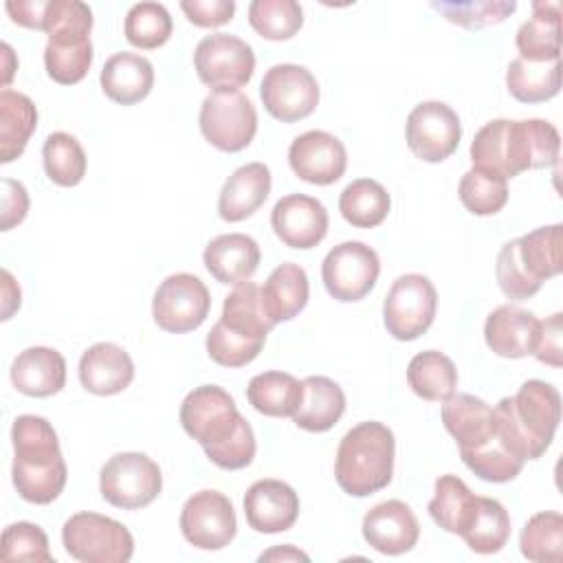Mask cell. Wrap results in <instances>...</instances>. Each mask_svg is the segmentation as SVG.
Returning a JSON list of instances; mask_svg holds the SVG:
<instances>
[{"label":"cell","instance_id":"obj_1","mask_svg":"<svg viewBox=\"0 0 563 563\" xmlns=\"http://www.w3.org/2000/svg\"><path fill=\"white\" fill-rule=\"evenodd\" d=\"M180 424L224 471H240L255 457L257 444L251 424L238 411L231 394L218 385H200L185 396Z\"/></svg>","mask_w":563,"mask_h":563},{"label":"cell","instance_id":"obj_2","mask_svg":"<svg viewBox=\"0 0 563 563\" xmlns=\"http://www.w3.org/2000/svg\"><path fill=\"white\" fill-rule=\"evenodd\" d=\"M559 132L543 119L488 121L471 143L473 167L515 178L528 169L550 167L559 158Z\"/></svg>","mask_w":563,"mask_h":563},{"label":"cell","instance_id":"obj_3","mask_svg":"<svg viewBox=\"0 0 563 563\" xmlns=\"http://www.w3.org/2000/svg\"><path fill=\"white\" fill-rule=\"evenodd\" d=\"M495 431L523 464L539 460L554 440L561 422V394L545 380H526L515 396L493 407Z\"/></svg>","mask_w":563,"mask_h":563},{"label":"cell","instance_id":"obj_4","mask_svg":"<svg viewBox=\"0 0 563 563\" xmlns=\"http://www.w3.org/2000/svg\"><path fill=\"white\" fill-rule=\"evenodd\" d=\"M13 468L11 479L18 495L29 504H51L66 486L68 468L53 424L33 413L18 416L11 427Z\"/></svg>","mask_w":563,"mask_h":563},{"label":"cell","instance_id":"obj_5","mask_svg":"<svg viewBox=\"0 0 563 563\" xmlns=\"http://www.w3.org/2000/svg\"><path fill=\"white\" fill-rule=\"evenodd\" d=\"M396 438L383 422L367 420L352 427L339 442L334 477L343 493L367 497L383 490L394 475Z\"/></svg>","mask_w":563,"mask_h":563},{"label":"cell","instance_id":"obj_6","mask_svg":"<svg viewBox=\"0 0 563 563\" xmlns=\"http://www.w3.org/2000/svg\"><path fill=\"white\" fill-rule=\"evenodd\" d=\"M64 550L81 563H128L134 554L130 530L97 512H77L62 528Z\"/></svg>","mask_w":563,"mask_h":563},{"label":"cell","instance_id":"obj_7","mask_svg":"<svg viewBox=\"0 0 563 563\" xmlns=\"http://www.w3.org/2000/svg\"><path fill=\"white\" fill-rule=\"evenodd\" d=\"M200 132L220 152H240L257 132V112L240 88H216L200 106Z\"/></svg>","mask_w":563,"mask_h":563},{"label":"cell","instance_id":"obj_8","mask_svg":"<svg viewBox=\"0 0 563 563\" xmlns=\"http://www.w3.org/2000/svg\"><path fill=\"white\" fill-rule=\"evenodd\" d=\"M163 488L158 464L145 453L123 451L112 455L99 473L101 497L123 510H136L152 504Z\"/></svg>","mask_w":563,"mask_h":563},{"label":"cell","instance_id":"obj_9","mask_svg":"<svg viewBox=\"0 0 563 563\" xmlns=\"http://www.w3.org/2000/svg\"><path fill=\"white\" fill-rule=\"evenodd\" d=\"M438 310V292L429 277L407 273L394 279L383 303V323L398 341H413L424 334Z\"/></svg>","mask_w":563,"mask_h":563},{"label":"cell","instance_id":"obj_10","mask_svg":"<svg viewBox=\"0 0 563 563\" xmlns=\"http://www.w3.org/2000/svg\"><path fill=\"white\" fill-rule=\"evenodd\" d=\"M211 295L205 282L191 273L165 277L152 299V317L156 325L172 334L200 328L209 314Z\"/></svg>","mask_w":563,"mask_h":563},{"label":"cell","instance_id":"obj_11","mask_svg":"<svg viewBox=\"0 0 563 563\" xmlns=\"http://www.w3.org/2000/svg\"><path fill=\"white\" fill-rule=\"evenodd\" d=\"M380 260L372 246L358 240L336 244L321 264V279L336 301H358L374 288Z\"/></svg>","mask_w":563,"mask_h":563},{"label":"cell","instance_id":"obj_12","mask_svg":"<svg viewBox=\"0 0 563 563\" xmlns=\"http://www.w3.org/2000/svg\"><path fill=\"white\" fill-rule=\"evenodd\" d=\"M260 97L266 112L284 123L310 117L319 103V84L314 75L299 64H275L260 84Z\"/></svg>","mask_w":563,"mask_h":563},{"label":"cell","instance_id":"obj_13","mask_svg":"<svg viewBox=\"0 0 563 563\" xmlns=\"http://www.w3.org/2000/svg\"><path fill=\"white\" fill-rule=\"evenodd\" d=\"M198 79L216 88H240L249 84L255 70V53L238 35L211 33L202 37L194 51Z\"/></svg>","mask_w":563,"mask_h":563},{"label":"cell","instance_id":"obj_14","mask_svg":"<svg viewBox=\"0 0 563 563\" xmlns=\"http://www.w3.org/2000/svg\"><path fill=\"white\" fill-rule=\"evenodd\" d=\"M407 145L424 163L449 158L462 139L457 112L442 101H422L407 117Z\"/></svg>","mask_w":563,"mask_h":563},{"label":"cell","instance_id":"obj_15","mask_svg":"<svg viewBox=\"0 0 563 563\" xmlns=\"http://www.w3.org/2000/svg\"><path fill=\"white\" fill-rule=\"evenodd\" d=\"M180 532L183 537L200 550H222L227 548L235 532V510L227 495L220 490L194 493L180 510Z\"/></svg>","mask_w":563,"mask_h":563},{"label":"cell","instance_id":"obj_16","mask_svg":"<svg viewBox=\"0 0 563 563\" xmlns=\"http://www.w3.org/2000/svg\"><path fill=\"white\" fill-rule=\"evenodd\" d=\"M288 163L297 178L310 185H332L345 174L347 152L334 134L308 130L290 143Z\"/></svg>","mask_w":563,"mask_h":563},{"label":"cell","instance_id":"obj_17","mask_svg":"<svg viewBox=\"0 0 563 563\" xmlns=\"http://www.w3.org/2000/svg\"><path fill=\"white\" fill-rule=\"evenodd\" d=\"M275 235L290 249H314L328 233V211L321 200L306 194L279 198L271 211Z\"/></svg>","mask_w":563,"mask_h":563},{"label":"cell","instance_id":"obj_18","mask_svg":"<svg viewBox=\"0 0 563 563\" xmlns=\"http://www.w3.org/2000/svg\"><path fill=\"white\" fill-rule=\"evenodd\" d=\"M244 517L255 532H286L299 517V495L282 479H257L244 495Z\"/></svg>","mask_w":563,"mask_h":563},{"label":"cell","instance_id":"obj_19","mask_svg":"<svg viewBox=\"0 0 563 563\" xmlns=\"http://www.w3.org/2000/svg\"><path fill=\"white\" fill-rule=\"evenodd\" d=\"M361 532L376 552L398 556L418 543L420 526L405 501L387 499L365 512Z\"/></svg>","mask_w":563,"mask_h":563},{"label":"cell","instance_id":"obj_20","mask_svg":"<svg viewBox=\"0 0 563 563\" xmlns=\"http://www.w3.org/2000/svg\"><path fill=\"white\" fill-rule=\"evenodd\" d=\"M539 330L541 321L530 310L504 303L486 317L484 339L497 356L523 358L528 354H534Z\"/></svg>","mask_w":563,"mask_h":563},{"label":"cell","instance_id":"obj_21","mask_svg":"<svg viewBox=\"0 0 563 563\" xmlns=\"http://www.w3.org/2000/svg\"><path fill=\"white\" fill-rule=\"evenodd\" d=\"M79 383L95 396H114L130 387L134 363L117 343H95L79 358Z\"/></svg>","mask_w":563,"mask_h":563},{"label":"cell","instance_id":"obj_22","mask_svg":"<svg viewBox=\"0 0 563 563\" xmlns=\"http://www.w3.org/2000/svg\"><path fill=\"white\" fill-rule=\"evenodd\" d=\"M13 387L31 398H46L66 385V358L44 345H33L20 352L11 363Z\"/></svg>","mask_w":563,"mask_h":563},{"label":"cell","instance_id":"obj_23","mask_svg":"<svg viewBox=\"0 0 563 563\" xmlns=\"http://www.w3.org/2000/svg\"><path fill=\"white\" fill-rule=\"evenodd\" d=\"M202 262L216 282L238 286L255 275L260 266V246L251 235L224 233L205 246Z\"/></svg>","mask_w":563,"mask_h":563},{"label":"cell","instance_id":"obj_24","mask_svg":"<svg viewBox=\"0 0 563 563\" xmlns=\"http://www.w3.org/2000/svg\"><path fill=\"white\" fill-rule=\"evenodd\" d=\"M271 194V169L264 163L238 167L222 185L218 196V216L224 222H240L253 216Z\"/></svg>","mask_w":563,"mask_h":563},{"label":"cell","instance_id":"obj_25","mask_svg":"<svg viewBox=\"0 0 563 563\" xmlns=\"http://www.w3.org/2000/svg\"><path fill=\"white\" fill-rule=\"evenodd\" d=\"M99 81L108 99L121 106H134L152 92L154 66L139 53H114L106 59Z\"/></svg>","mask_w":563,"mask_h":563},{"label":"cell","instance_id":"obj_26","mask_svg":"<svg viewBox=\"0 0 563 563\" xmlns=\"http://www.w3.org/2000/svg\"><path fill=\"white\" fill-rule=\"evenodd\" d=\"M345 411V394L328 376H308L301 380V400L290 416L292 422L310 433L330 431Z\"/></svg>","mask_w":563,"mask_h":563},{"label":"cell","instance_id":"obj_27","mask_svg":"<svg viewBox=\"0 0 563 563\" xmlns=\"http://www.w3.org/2000/svg\"><path fill=\"white\" fill-rule=\"evenodd\" d=\"M308 295H310L308 275L295 262L279 264L260 288L264 312L275 325L282 321L295 319L306 308Z\"/></svg>","mask_w":563,"mask_h":563},{"label":"cell","instance_id":"obj_28","mask_svg":"<svg viewBox=\"0 0 563 563\" xmlns=\"http://www.w3.org/2000/svg\"><path fill=\"white\" fill-rule=\"evenodd\" d=\"M442 422L460 451L484 444L495 431L493 407L473 394L449 396L442 405Z\"/></svg>","mask_w":563,"mask_h":563},{"label":"cell","instance_id":"obj_29","mask_svg":"<svg viewBox=\"0 0 563 563\" xmlns=\"http://www.w3.org/2000/svg\"><path fill=\"white\" fill-rule=\"evenodd\" d=\"M561 4L532 2V18L526 20L515 37L521 59L552 62L561 59Z\"/></svg>","mask_w":563,"mask_h":563},{"label":"cell","instance_id":"obj_30","mask_svg":"<svg viewBox=\"0 0 563 563\" xmlns=\"http://www.w3.org/2000/svg\"><path fill=\"white\" fill-rule=\"evenodd\" d=\"M35 128V103L26 95L4 88L0 92V163H11L22 156Z\"/></svg>","mask_w":563,"mask_h":563},{"label":"cell","instance_id":"obj_31","mask_svg":"<svg viewBox=\"0 0 563 563\" xmlns=\"http://www.w3.org/2000/svg\"><path fill=\"white\" fill-rule=\"evenodd\" d=\"M460 537L477 554L499 552L510 537L508 510L497 499L477 495Z\"/></svg>","mask_w":563,"mask_h":563},{"label":"cell","instance_id":"obj_32","mask_svg":"<svg viewBox=\"0 0 563 563\" xmlns=\"http://www.w3.org/2000/svg\"><path fill=\"white\" fill-rule=\"evenodd\" d=\"M561 224L539 227L517 238V255L530 279L543 284L563 271V235Z\"/></svg>","mask_w":563,"mask_h":563},{"label":"cell","instance_id":"obj_33","mask_svg":"<svg viewBox=\"0 0 563 563\" xmlns=\"http://www.w3.org/2000/svg\"><path fill=\"white\" fill-rule=\"evenodd\" d=\"M407 383L411 391L422 400L444 402L449 396L455 394L457 369L446 354L438 350H427L409 361Z\"/></svg>","mask_w":563,"mask_h":563},{"label":"cell","instance_id":"obj_34","mask_svg":"<svg viewBox=\"0 0 563 563\" xmlns=\"http://www.w3.org/2000/svg\"><path fill=\"white\" fill-rule=\"evenodd\" d=\"M508 92L521 103H541L559 95L561 88V59L528 62L512 59L506 70Z\"/></svg>","mask_w":563,"mask_h":563},{"label":"cell","instance_id":"obj_35","mask_svg":"<svg viewBox=\"0 0 563 563\" xmlns=\"http://www.w3.org/2000/svg\"><path fill=\"white\" fill-rule=\"evenodd\" d=\"M220 321L229 330L260 341H266V334L275 325L264 312L260 286L255 282H242L224 297Z\"/></svg>","mask_w":563,"mask_h":563},{"label":"cell","instance_id":"obj_36","mask_svg":"<svg viewBox=\"0 0 563 563\" xmlns=\"http://www.w3.org/2000/svg\"><path fill=\"white\" fill-rule=\"evenodd\" d=\"M92 64L90 35H55L48 37L44 48L46 75L62 84L73 86L81 81Z\"/></svg>","mask_w":563,"mask_h":563},{"label":"cell","instance_id":"obj_37","mask_svg":"<svg viewBox=\"0 0 563 563\" xmlns=\"http://www.w3.org/2000/svg\"><path fill=\"white\" fill-rule=\"evenodd\" d=\"M391 207L387 189L372 178L352 180L339 196V211L356 229L378 227Z\"/></svg>","mask_w":563,"mask_h":563},{"label":"cell","instance_id":"obj_38","mask_svg":"<svg viewBox=\"0 0 563 563\" xmlns=\"http://www.w3.org/2000/svg\"><path fill=\"white\" fill-rule=\"evenodd\" d=\"M246 398L255 411L271 418L292 416L301 400V380L286 372H262L251 378Z\"/></svg>","mask_w":563,"mask_h":563},{"label":"cell","instance_id":"obj_39","mask_svg":"<svg viewBox=\"0 0 563 563\" xmlns=\"http://www.w3.org/2000/svg\"><path fill=\"white\" fill-rule=\"evenodd\" d=\"M475 497L471 488L457 475H442L435 479V493L427 506L435 526L451 534H460L473 506Z\"/></svg>","mask_w":563,"mask_h":563},{"label":"cell","instance_id":"obj_40","mask_svg":"<svg viewBox=\"0 0 563 563\" xmlns=\"http://www.w3.org/2000/svg\"><path fill=\"white\" fill-rule=\"evenodd\" d=\"M44 172L59 187H75L86 176V152L68 132H53L42 147Z\"/></svg>","mask_w":563,"mask_h":563},{"label":"cell","instance_id":"obj_41","mask_svg":"<svg viewBox=\"0 0 563 563\" xmlns=\"http://www.w3.org/2000/svg\"><path fill=\"white\" fill-rule=\"evenodd\" d=\"M519 550L534 563H561L563 559V515L545 510L532 515L521 534Z\"/></svg>","mask_w":563,"mask_h":563},{"label":"cell","instance_id":"obj_42","mask_svg":"<svg viewBox=\"0 0 563 563\" xmlns=\"http://www.w3.org/2000/svg\"><path fill=\"white\" fill-rule=\"evenodd\" d=\"M253 31L271 42L290 40L303 24V11L297 0H253L249 4Z\"/></svg>","mask_w":563,"mask_h":563},{"label":"cell","instance_id":"obj_43","mask_svg":"<svg viewBox=\"0 0 563 563\" xmlns=\"http://www.w3.org/2000/svg\"><path fill=\"white\" fill-rule=\"evenodd\" d=\"M172 15L161 2H136L123 20L125 40L143 51L158 48L172 37Z\"/></svg>","mask_w":563,"mask_h":563},{"label":"cell","instance_id":"obj_44","mask_svg":"<svg viewBox=\"0 0 563 563\" xmlns=\"http://www.w3.org/2000/svg\"><path fill=\"white\" fill-rule=\"evenodd\" d=\"M460 455H462V462L477 477H482L486 482H495V484L515 479L523 468V462L508 451V446L499 440L497 431H493V435L484 444H479L475 449L460 451Z\"/></svg>","mask_w":563,"mask_h":563},{"label":"cell","instance_id":"obj_45","mask_svg":"<svg viewBox=\"0 0 563 563\" xmlns=\"http://www.w3.org/2000/svg\"><path fill=\"white\" fill-rule=\"evenodd\" d=\"M457 194L464 209L473 216H493L508 202L506 178L479 167H471L462 176Z\"/></svg>","mask_w":563,"mask_h":563},{"label":"cell","instance_id":"obj_46","mask_svg":"<svg viewBox=\"0 0 563 563\" xmlns=\"http://www.w3.org/2000/svg\"><path fill=\"white\" fill-rule=\"evenodd\" d=\"M449 22L464 29H484L504 22L515 9L512 0H473V2H431Z\"/></svg>","mask_w":563,"mask_h":563},{"label":"cell","instance_id":"obj_47","mask_svg":"<svg viewBox=\"0 0 563 563\" xmlns=\"http://www.w3.org/2000/svg\"><path fill=\"white\" fill-rule=\"evenodd\" d=\"M207 354L213 363L222 367H242L257 358V354L264 347V341L242 336L233 330H229L222 321H218L211 332L207 334Z\"/></svg>","mask_w":563,"mask_h":563},{"label":"cell","instance_id":"obj_48","mask_svg":"<svg viewBox=\"0 0 563 563\" xmlns=\"http://www.w3.org/2000/svg\"><path fill=\"white\" fill-rule=\"evenodd\" d=\"M2 561H26V563H51L46 532L31 521H18L2 532Z\"/></svg>","mask_w":563,"mask_h":563},{"label":"cell","instance_id":"obj_49","mask_svg":"<svg viewBox=\"0 0 563 563\" xmlns=\"http://www.w3.org/2000/svg\"><path fill=\"white\" fill-rule=\"evenodd\" d=\"M495 275H497V284H499L501 292L515 301H523V299L537 295L541 288V284L530 279V275L521 266L515 240H510L501 246V251L497 255V264H495Z\"/></svg>","mask_w":563,"mask_h":563},{"label":"cell","instance_id":"obj_50","mask_svg":"<svg viewBox=\"0 0 563 563\" xmlns=\"http://www.w3.org/2000/svg\"><path fill=\"white\" fill-rule=\"evenodd\" d=\"M180 9L194 26L216 29L233 20L235 2L233 0H183Z\"/></svg>","mask_w":563,"mask_h":563},{"label":"cell","instance_id":"obj_51","mask_svg":"<svg viewBox=\"0 0 563 563\" xmlns=\"http://www.w3.org/2000/svg\"><path fill=\"white\" fill-rule=\"evenodd\" d=\"M561 332H563L561 312H554L550 319L541 321L534 356L550 367H561Z\"/></svg>","mask_w":563,"mask_h":563},{"label":"cell","instance_id":"obj_52","mask_svg":"<svg viewBox=\"0 0 563 563\" xmlns=\"http://www.w3.org/2000/svg\"><path fill=\"white\" fill-rule=\"evenodd\" d=\"M4 198H2V231L20 224L29 213V194L20 180L4 178Z\"/></svg>","mask_w":563,"mask_h":563},{"label":"cell","instance_id":"obj_53","mask_svg":"<svg viewBox=\"0 0 563 563\" xmlns=\"http://www.w3.org/2000/svg\"><path fill=\"white\" fill-rule=\"evenodd\" d=\"M48 0H9L4 4L9 18L26 29L44 31V11Z\"/></svg>","mask_w":563,"mask_h":563},{"label":"cell","instance_id":"obj_54","mask_svg":"<svg viewBox=\"0 0 563 563\" xmlns=\"http://www.w3.org/2000/svg\"><path fill=\"white\" fill-rule=\"evenodd\" d=\"M2 319L7 321L13 310L20 308V286L13 282L9 271H2Z\"/></svg>","mask_w":563,"mask_h":563},{"label":"cell","instance_id":"obj_55","mask_svg":"<svg viewBox=\"0 0 563 563\" xmlns=\"http://www.w3.org/2000/svg\"><path fill=\"white\" fill-rule=\"evenodd\" d=\"M260 561H310V556L306 552L297 550L295 545L286 543L282 548L266 550L264 554H260Z\"/></svg>","mask_w":563,"mask_h":563}]
</instances>
